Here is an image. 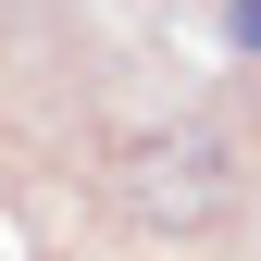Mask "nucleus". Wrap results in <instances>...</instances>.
Here are the masks:
<instances>
[{"instance_id": "obj_2", "label": "nucleus", "mask_w": 261, "mask_h": 261, "mask_svg": "<svg viewBox=\"0 0 261 261\" xmlns=\"http://www.w3.org/2000/svg\"><path fill=\"white\" fill-rule=\"evenodd\" d=\"M224 38H237V62H261V0H224Z\"/></svg>"}, {"instance_id": "obj_1", "label": "nucleus", "mask_w": 261, "mask_h": 261, "mask_svg": "<svg viewBox=\"0 0 261 261\" xmlns=\"http://www.w3.org/2000/svg\"><path fill=\"white\" fill-rule=\"evenodd\" d=\"M112 199H124V224H137V237H212V224L237 212V149H224L212 124H174V137L124 149Z\"/></svg>"}]
</instances>
